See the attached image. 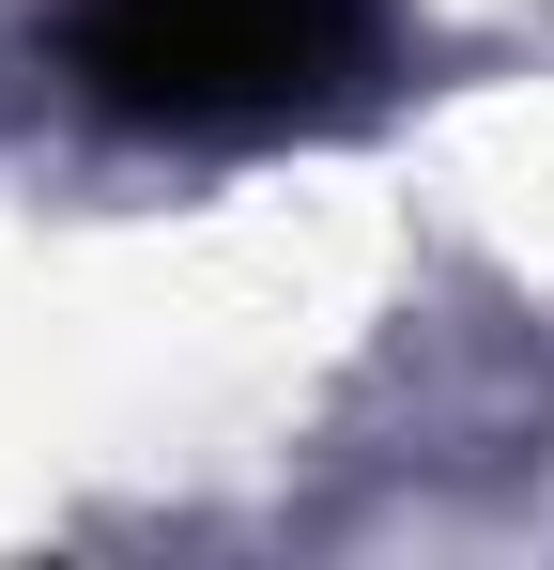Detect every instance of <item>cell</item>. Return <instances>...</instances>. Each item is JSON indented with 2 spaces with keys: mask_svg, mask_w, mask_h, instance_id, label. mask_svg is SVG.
Listing matches in <instances>:
<instances>
[{
  "mask_svg": "<svg viewBox=\"0 0 554 570\" xmlns=\"http://www.w3.org/2000/svg\"><path fill=\"white\" fill-rule=\"evenodd\" d=\"M369 31L385 0H78L62 62L139 139H247V124L324 108L369 62Z\"/></svg>",
  "mask_w": 554,
  "mask_h": 570,
  "instance_id": "1",
  "label": "cell"
}]
</instances>
